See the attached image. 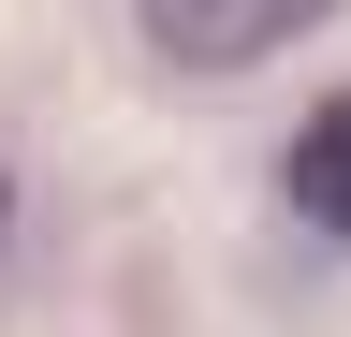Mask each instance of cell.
I'll return each instance as SVG.
<instances>
[{"label":"cell","instance_id":"2","mask_svg":"<svg viewBox=\"0 0 351 337\" xmlns=\"http://www.w3.org/2000/svg\"><path fill=\"white\" fill-rule=\"evenodd\" d=\"M278 191L307 205V235H337V249H351V89L293 132V176H278Z\"/></svg>","mask_w":351,"mask_h":337},{"label":"cell","instance_id":"1","mask_svg":"<svg viewBox=\"0 0 351 337\" xmlns=\"http://www.w3.org/2000/svg\"><path fill=\"white\" fill-rule=\"evenodd\" d=\"M147 15V45L176 59V73H234V59H263V45H293L307 15H337V0H132Z\"/></svg>","mask_w":351,"mask_h":337}]
</instances>
